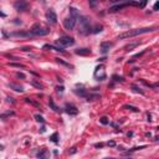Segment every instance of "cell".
Wrapping results in <instances>:
<instances>
[{"instance_id": "30bf717a", "label": "cell", "mask_w": 159, "mask_h": 159, "mask_svg": "<svg viewBox=\"0 0 159 159\" xmlns=\"http://www.w3.org/2000/svg\"><path fill=\"white\" fill-rule=\"evenodd\" d=\"M112 42H102L101 44V52L102 54H107V52L109 51V49L112 47Z\"/></svg>"}, {"instance_id": "d6a6232c", "label": "cell", "mask_w": 159, "mask_h": 159, "mask_svg": "<svg viewBox=\"0 0 159 159\" xmlns=\"http://www.w3.org/2000/svg\"><path fill=\"white\" fill-rule=\"evenodd\" d=\"M107 144H108L109 147H116V142H114V141H111V142H108Z\"/></svg>"}, {"instance_id": "ab89813d", "label": "cell", "mask_w": 159, "mask_h": 159, "mask_svg": "<svg viewBox=\"0 0 159 159\" xmlns=\"http://www.w3.org/2000/svg\"><path fill=\"white\" fill-rule=\"evenodd\" d=\"M155 141H159V137H157V138H155Z\"/></svg>"}, {"instance_id": "e575fe53", "label": "cell", "mask_w": 159, "mask_h": 159, "mask_svg": "<svg viewBox=\"0 0 159 159\" xmlns=\"http://www.w3.org/2000/svg\"><path fill=\"white\" fill-rule=\"evenodd\" d=\"M94 147H96V148H102L103 143H96V144H94Z\"/></svg>"}, {"instance_id": "cb8c5ba5", "label": "cell", "mask_w": 159, "mask_h": 159, "mask_svg": "<svg viewBox=\"0 0 159 159\" xmlns=\"http://www.w3.org/2000/svg\"><path fill=\"white\" fill-rule=\"evenodd\" d=\"M31 84H33V86H35V87H37L39 90H42V84L39 83V82H36V81H31Z\"/></svg>"}, {"instance_id": "9c48e42d", "label": "cell", "mask_w": 159, "mask_h": 159, "mask_svg": "<svg viewBox=\"0 0 159 159\" xmlns=\"http://www.w3.org/2000/svg\"><path fill=\"white\" fill-rule=\"evenodd\" d=\"M65 109H66V112H67L68 114H73V116H75V114L78 113L77 107H76V106H73V104H71V103H67V104H66Z\"/></svg>"}, {"instance_id": "8fae6325", "label": "cell", "mask_w": 159, "mask_h": 159, "mask_svg": "<svg viewBox=\"0 0 159 159\" xmlns=\"http://www.w3.org/2000/svg\"><path fill=\"white\" fill-rule=\"evenodd\" d=\"M9 87L11 90H14V91H16V92H24V87L20 86V84H17V83H14V82H10Z\"/></svg>"}, {"instance_id": "7402d4cb", "label": "cell", "mask_w": 159, "mask_h": 159, "mask_svg": "<svg viewBox=\"0 0 159 159\" xmlns=\"http://www.w3.org/2000/svg\"><path fill=\"white\" fill-rule=\"evenodd\" d=\"M25 102H27V103H31V104H33V106H35V107L40 108V104H39L37 102H34V101H31L30 98H25Z\"/></svg>"}, {"instance_id": "f1b7e54d", "label": "cell", "mask_w": 159, "mask_h": 159, "mask_svg": "<svg viewBox=\"0 0 159 159\" xmlns=\"http://www.w3.org/2000/svg\"><path fill=\"white\" fill-rule=\"evenodd\" d=\"M11 114H14V112H8V113H4V114H1V119H5V117H6V116H11Z\"/></svg>"}, {"instance_id": "b9f144b4", "label": "cell", "mask_w": 159, "mask_h": 159, "mask_svg": "<svg viewBox=\"0 0 159 159\" xmlns=\"http://www.w3.org/2000/svg\"><path fill=\"white\" fill-rule=\"evenodd\" d=\"M109 159H112V158H109Z\"/></svg>"}, {"instance_id": "d590c367", "label": "cell", "mask_w": 159, "mask_h": 159, "mask_svg": "<svg viewBox=\"0 0 159 159\" xmlns=\"http://www.w3.org/2000/svg\"><path fill=\"white\" fill-rule=\"evenodd\" d=\"M8 102H10V103H15V101H14L11 97H8Z\"/></svg>"}, {"instance_id": "484cf974", "label": "cell", "mask_w": 159, "mask_h": 159, "mask_svg": "<svg viewBox=\"0 0 159 159\" xmlns=\"http://www.w3.org/2000/svg\"><path fill=\"white\" fill-rule=\"evenodd\" d=\"M59 63H62V65H65V66H67V67H71L70 66V63H67V62H65V61H62V60H60V59H55Z\"/></svg>"}, {"instance_id": "ac0fdd59", "label": "cell", "mask_w": 159, "mask_h": 159, "mask_svg": "<svg viewBox=\"0 0 159 159\" xmlns=\"http://www.w3.org/2000/svg\"><path fill=\"white\" fill-rule=\"evenodd\" d=\"M49 104H50V107L52 108V109H54V111H59V108H57V106L55 104V102H54V100H52V98H50V101H49Z\"/></svg>"}, {"instance_id": "5bb4252c", "label": "cell", "mask_w": 159, "mask_h": 159, "mask_svg": "<svg viewBox=\"0 0 159 159\" xmlns=\"http://www.w3.org/2000/svg\"><path fill=\"white\" fill-rule=\"evenodd\" d=\"M91 54V51L88 49H78L76 50V55H80V56H87Z\"/></svg>"}, {"instance_id": "6da1fadb", "label": "cell", "mask_w": 159, "mask_h": 159, "mask_svg": "<svg viewBox=\"0 0 159 159\" xmlns=\"http://www.w3.org/2000/svg\"><path fill=\"white\" fill-rule=\"evenodd\" d=\"M78 20V11L76 8H70V16L63 20V27L66 30H73Z\"/></svg>"}, {"instance_id": "4fadbf2b", "label": "cell", "mask_w": 159, "mask_h": 159, "mask_svg": "<svg viewBox=\"0 0 159 159\" xmlns=\"http://www.w3.org/2000/svg\"><path fill=\"white\" fill-rule=\"evenodd\" d=\"M139 45H141V41L131 42V44H128V45H126V46H124V50H126V51H132V50H134L137 46H139Z\"/></svg>"}, {"instance_id": "603a6c76", "label": "cell", "mask_w": 159, "mask_h": 159, "mask_svg": "<svg viewBox=\"0 0 159 159\" xmlns=\"http://www.w3.org/2000/svg\"><path fill=\"white\" fill-rule=\"evenodd\" d=\"M35 119H36L37 122H40V123H44V122H45L44 117H42V116H40V114H35Z\"/></svg>"}, {"instance_id": "74e56055", "label": "cell", "mask_w": 159, "mask_h": 159, "mask_svg": "<svg viewBox=\"0 0 159 159\" xmlns=\"http://www.w3.org/2000/svg\"><path fill=\"white\" fill-rule=\"evenodd\" d=\"M45 131H46V128H45V127H42V128L40 129V132H41V133H45Z\"/></svg>"}, {"instance_id": "277c9868", "label": "cell", "mask_w": 159, "mask_h": 159, "mask_svg": "<svg viewBox=\"0 0 159 159\" xmlns=\"http://www.w3.org/2000/svg\"><path fill=\"white\" fill-rule=\"evenodd\" d=\"M30 34L31 35H36V36H45V35H49L50 34V29L49 27H45L40 24H35L30 30Z\"/></svg>"}, {"instance_id": "8992f818", "label": "cell", "mask_w": 159, "mask_h": 159, "mask_svg": "<svg viewBox=\"0 0 159 159\" xmlns=\"http://www.w3.org/2000/svg\"><path fill=\"white\" fill-rule=\"evenodd\" d=\"M94 77H96L98 81L106 80V72H104V67L102 65L96 67V70H94Z\"/></svg>"}, {"instance_id": "4dcf8cb0", "label": "cell", "mask_w": 159, "mask_h": 159, "mask_svg": "<svg viewBox=\"0 0 159 159\" xmlns=\"http://www.w3.org/2000/svg\"><path fill=\"white\" fill-rule=\"evenodd\" d=\"M16 76H17L19 78H23V80H25V75H24V73H21V72H17V73H16Z\"/></svg>"}, {"instance_id": "4316f807", "label": "cell", "mask_w": 159, "mask_h": 159, "mask_svg": "<svg viewBox=\"0 0 159 159\" xmlns=\"http://www.w3.org/2000/svg\"><path fill=\"white\" fill-rule=\"evenodd\" d=\"M10 66H13V67H19V68H24V65H21V63H10Z\"/></svg>"}, {"instance_id": "8d00e7d4", "label": "cell", "mask_w": 159, "mask_h": 159, "mask_svg": "<svg viewBox=\"0 0 159 159\" xmlns=\"http://www.w3.org/2000/svg\"><path fill=\"white\" fill-rule=\"evenodd\" d=\"M73 153H76V148H75V147H73L72 149L70 151V154H73Z\"/></svg>"}, {"instance_id": "83f0119b", "label": "cell", "mask_w": 159, "mask_h": 159, "mask_svg": "<svg viewBox=\"0 0 159 159\" xmlns=\"http://www.w3.org/2000/svg\"><path fill=\"white\" fill-rule=\"evenodd\" d=\"M113 81H117V82H123V78L122 77H118V76H113Z\"/></svg>"}, {"instance_id": "5b68a950", "label": "cell", "mask_w": 159, "mask_h": 159, "mask_svg": "<svg viewBox=\"0 0 159 159\" xmlns=\"http://www.w3.org/2000/svg\"><path fill=\"white\" fill-rule=\"evenodd\" d=\"M73 44H75V40H73L72 37H70V36H62V37L56 40V45H59L62 49L67 47V46H72Z\"/></svg>"}, {"instance_id": "7c38bea8", "label": "cell", "mask_w": 159, "mask_h": 159, "mask_svg": "<svg viewBox=\"0 0 159 159\" xmlns=\"http://www.w3.org/2000/svg\"><path fill=\"white\" fill-rule=\"evenodd\" d=\"M49 157H50V152L47 149H42V151H40L37 153V158L39 159H49Z\"/></svg>"}, {"instance_id": "7a4b0ae2", "label": "cell", "mask_w": 159, "mask_h": 159, "mask_svg": "<svg viewBox=\"0 0 159 159\" xmlns=\"http://www.w3.org/2000/svg\"><path fill=\"white\" fill-rule=\"evenodd\" d=\"M157 27H143V29H134V30H128L126 33H122L118 39H128V37H133V36H138L142 34H147V33H152L155 31Z\"/></svg>"}, {"instance_id": "60d3db41", "label": "cell", "mask_w": 159, "mask_h": 159, "mask_svg": "<svg viewBox=\"0 0 159 159\" xmlns=\"http://www.w3.org/2000/svg\"><path fill=\"white\" fill-rule=\"evenodd\" d=\"M158 129H159V127H158Z\"/></svg>"}, {"instance_id": "ba28073f", "label": "cell", "mask_w": 159, "mask_h": 159, "mask_svg": "<svg viewBox=\"0 0 159 159\" xmlns=\"http://www.w3.org/2000/svg\"><path fill=\"white\" fill-rule=\"evenodd\" d=\"M14 6H15V9L17 10V11H25V10H27V8H29V4L26 1H16L14 4Z\"/></svg>"}, {"instance_id": "44dd1931", "label": "cell", "mask_w": 159, "mask_h": 159, "mask_svg": "<svg viewBox=\"0 0 159 159\" xmlns=\"http://www.w3.org/2000/svg\"><path fill=\"white\" fill-rule=\"evenodd\" d=\"M76 93L78 94V96H82V97H86V96H87V92L84 91V90H80V91L76 90Z\"/></svg>"}, {"instance_id": "d4e9b609", "label": "cell", "mask_w": 159, "mask_h": 159, "mask_svg": "<svg viewBox=\"0 0 159 159\" xmlns=\"http://www.w3.org/2000/svg\"><path fill=\"white\" fill-rule=\"evenodd\" d=\"M100 122H101L102 124H108V123H109V121H108L107 117H102V118L100 119Z\"/></svg>"}, {"instance_id": "f546056e", "label": "cell", "mask_w": 159, "mask_h": 159, "mask_svg": "<svg viewBox=\"0 0 159 159\" xmlns=\"http://www.w3.org/2000/svg\"><path fill=\"white\" fill-rule=\"evenodd\" d=\"M132 88H133V91L134 92H139V93H143V91H141L138 87H137V86H134V84H133V86H132Z\"/></svg>"}, {"instance_id": "52a82bcc", "label": "cell", "mask_w": 159, "mask_h": 159, "mask_svg": "<svg viewBox=\"0 0 159 159\" xmlns=\"http://www.w3.org/2000/svg\"><path fill=\"white\" fill-rule=\"evenodd\" d=\"M46 20L50 24H56L57 23V15L55 14L54 10H49V11L46 13Z\"/></svg>"}, {"instance_id": "1f68e13d", "label": "cell", "mask_w": 159, "mask_h": 159, "mask_svg": "<svg viewBox=\"0 0 159 159\" xmlns=\"http://www.w3.org/2000/svg\"><path fill=\"white\" fill-rule=\"evenodd\" d=\"M153 10H155V11H157V10H159V1H157V3L154 4V6H153Z\"/></svg>"}, {"instance_id": "ffe728a7", "label": "cell", "mask_w": 159, "mask_h": 159, "mask_svg": "<svg viewBox=\"0 0 159 159\" xmlns=\"http://www.w3.org/2000/svg\"><path fill=\"white\" fill-rule=\"evenodd\" d=\"M50 139L54 142V143H57V142H59V134H57V133H54V134L50 137Z\"/></svg>"}, {"instance_id": "e0dca14e", "label": "cell", "mask_w": 159, "mask_h": 159, "mask_svg": "<svg viewBox=\"0 0 159 159\" xmlns=\"http://www.w3.org/2000/svg\"><path fill=\"white\" fill-rule=\"evenodd\" d=\"M144 148H145V145H142V147H134V148H132V149H129L128 152H124V154H131V153H133V152H135V151L144 149Z\"/></svg>"}, {"instance_id": "2e32d148", "label": "cell", "mask_w": 159, "mask_h": 159, "mask_svg": "<svg viewBox=\"0 0 159 159\" xmlns=\"http://www.w3.org/2000/svg\"><path fill=\"white\" fill-rule=\"evenodd\" d=\"M102 30H103V26L97 24V25H94V27H92V33L93 34H98V33H101Z\"/></svg>"}, {"instance_id": "f35d334b", "label": "cell", "mask_w": 159, "mask_h": 159, "mask_svg": "<svg viewBox=\"0 0 159 159\" xmlns=\"http://www.w3.org/2000/svg\"><path fill=\"white\" fill-rule=\"evenodd\" d=\"M96 4H97V3H93V1H91V3H90V5H91V6H96Z\"/></svg>"}, {"instance_id": "3957f363", "label": "cell", "mask_w": 159, "mask_h": 159, "mask_svg": "<svg viewBox=\"0 0 159 159\" xmlns=\"http://www.w3.org/2000/svg\"><path fill=\"white\" fill-rule=\"evenodd\" d=\"M78 23H80V33L81 34L87 35V34L92 33L91 23H90V19L87 16H80L78 17Z\"/></svg>"}, {"instance_id": "836d02e7", "label": "cell", "mask_w": 159, "mask_h": 159, "mask_svg": "<svg viewBox=\"0 0 159 159\" xmlns=\"http://www.w3.org/2000/svg\"><path fill=\"white\" fill-rule=\"evenodd\" d=\"M56 90H57V92H59V93H62V92H63V90H65V88H63V87L61 86V87H57Z\"/></svg>"}, {"instance_id": "d6986e66", "label": "cell", "mask_w": 159, "mask_h": 159, "mask_svg": "<svg viewBox=\"0 0 159 159\" xmlns=\"http://www.w3.org/2000/svg\"><path fill=\"white\" fill-rule=\"evenodd\" d=\"M124 108H126V109H131V111H133V112H139V109L137 108V107H133V106H129V104H126Z\"/></svg>"}, {"instance_id": "9a60e30c", "label": "cell", "mask_w": 159, "mask_h": 159, "mask_svg": "<svg viewBox=\"0 0 159 159\" xmlns=\"http://www.w3.org/2000/svg\"><path fill=\"white\" fill-rule=\"evenodd\" d=\"M30 33H26V31H16V33H13L11 36H17V37H27L30 36Z\"/></svg>"}]
</instances>
